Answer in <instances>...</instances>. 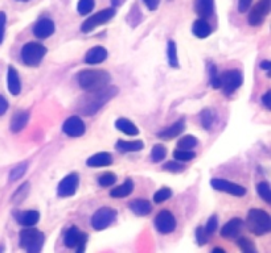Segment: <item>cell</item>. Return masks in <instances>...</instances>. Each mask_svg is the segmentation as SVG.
Listing matches in <instances>:
<instances>
[{"label":"cell","instance_id":"cell-4","mask_svg":"<svg viewBox=\"0 0 271 253\" xmlns=\"http://www.w3.org/2000/svg\"><path fill=\"white\" fill-rule=\"evenodd\" d=\"M43 232L39 229L27 228L20 232V246L24 248L27 253H40L44 245Z\"/></svg>","mask_w":271,"mask_h":253},{"label":"cell","instance_id":"cell-36","mask_svg":"<svg viewBox=\"0 0 271 253\" xmlns=\"http://www.w3.org/2000/svg\"><path fill=\"white\" fill-rule=\"evenodd\" d=\"M115 181H117V175L113 174V173H105L98 178V183L102 187H109V186L114 185Z\"/></svg>","mask_w":271,"mask_h":253},{"label":"cell","instance_id":"cell-35","mask_svg":"<svg viewBox=\"0 0 271 253\" xmlns=\"http://www.w3.org/2000/svg\"><path fill=\"white\" fill-rule=\"evenodd\" d=\"M94 8V0H79L77 10L79 15H87Z\"/></svg>","mask_w":271,"mask_h":253},{"label":"cell","instance_id":"cell-30","mask_svg":"<svg viewBox=\"0 0 271 253\" xmlns=\"http://www.w3.org/2000/svg\"><path fill=\"white\" fill-rule=\"evenodd\" d=\"M196 144L197 140L192 135H187L183 139H180V141L177 143V148L180 150H191L196 146Z\"/></svg>","mask_w":271,"mask_h":253},{"label":"cell","instance_id":"cell-48","mask_svg":"<svg viewBox=\"0 0 271 253\" xmlns=\"http://www.w3.org/2000/svg\"><path fill=\"white\" fill-rule=\"evenodd\" d=\"M86 242H87V236H85V237H83V239L81 240V242L78 244V249H77V252H75V253H85Z\"/></svg>","mask_w":271,"mask_h":253},{"label":"cell","instance_id":"cell-23","mask_svg":"<svg viewBox=\"0 0 271 253\" xmlns=\"http://www.w3.org/2000/svg\"><path fill=\"white\" fill-rule=\"evenodd\" d=\"M113 162V158L109 153L106 152H101V153H97L94 156H92L87 160V165L89 166H94V168H102V166H109Z\"/></svg>","mask_w":271,"mask_h":253},{"label":"cell","instance_id":"cell-53","mask_svg":"<svg viewBox=\"0 0 271 253\" xmlns=\"http://www.w3.org/2000/svg\"><path fill=\"white\" fill-rule=\"evenodd\" d=\"M20 2H28V0H20Z\"/></svg>","mask_w":271,"mask_h":253},{"label":"cell","instance_id":"cell-5","mask_svg":"<svg viewBox=\"0 0 271 253\" xmlns=\"http://www.w3.org/2000/svg\"><path fill=\"white\" fill-rule=\"evenodd\" d=\"M47 54V48L39 43L25 44L22 49V60L28 66H37Z\"/></svg>","mask_w":271,"mask_h":253},{"label":"cell","instance_id":"cell-51","mask_svg":"<svg viewBox=\"0 0 271 253\" xmlns=\"http://www.w3.org/2000/svg\"><path fill=\"white\" fill-rule=\"evenodd\" d=\"M212 253H226L224 249H221V248H214L213 250H212Z\"/></svg>","mask_w":271,"mask_h":253},{"label":"cell","instance_id":"cell-7","mask_svg":"<svg viewBox=\"0 0 271 253\" xmlns=\"http://www.w3.org/2000/svg\"><path fill=\"white\" fill-rule=\"evenodd\" d=\"M114 15H115L114 8H106V10H102V11L92 15V16H90L86 22H83L81 29H82V32H85V33L92 32L94 28L105 24V23L109 22L110 19H113Z\"/></svg>","mask_w":271,"mask_h":253},{"label":"cell","instance_id":"cell-1","mask_svg":"<svg viewBox=\"0 0 271 253\" xmlns=\"http://www.w3.org/2000/svg\"><path fill=\"white\" fill-rule=\"evenodd\" d=\"M110 74L105 70H83L78 74V83L86 91H98L110 83Z\"/></svg>","mask_w":271,"mask_h":253},{"label":"cell","instance_id":"cell-37","mask_svg":"<svg viewBox=\"0 0 271 253\" xmlns=\"http://www.w3.org/2000/svg\"><path fill=\"white\" fill-rule=\"evenodd\" d=\"M172 196V191L167 187H163L157 191L155 195H153V200L156 202V203H163L165 200H168Z\"/></svg>","mask_w":271,"mask_h":253},{"label":"cell","instance_id":"cell-26","mask_svg":"<svg viewBox=\"0 0 271 253\" xmlns=\"http://www.w3.org/2000/svg\"><path fill=\"white\" fill-rule=\"evenodd\" d=\"M18 221L22 225H25V227H32V225H35L37 221H39L40 219V215L37 211L35 210H31V211H27V212H23V214H19L18 215Z\"/></svg>","mask_w":271,"mask_h":253},{"label":"cell","instance_id":"cell-22","mask_svg":"<svg viewBox=\"0 0 271 253\" xmlns=\"http://www.w3.org/2000/svg\"><path fill=\"white\" fill-rule=\"evenodd\" d=\"M192 32L193 35L199 39H205L211 35L212 28L211 25L208 24L207 20H204V19H199L196 22L193 23L192 25Z\"/></svg>","mask_w":271,"mask_h":253},{"label":"cell","instance_id":"cell-8","mask_svg":"<svg viewBox=\"0 0 271 253\" xmlns=\"http://www.w3.org/2000/svg\"><path fill=\"white\" fill-rule=\"evenodd\" d=\"M221 79V87L224 90V93L226 95H230L236 91L237 89L241 87L243 82L242 74L238 70H229V72H225L224 74H221L220 77Z\"/></svg>","mask_w":271,"mask_h":253},{"label":"cell","instance_id":"cell-34","mask_svg":"<svg viewBox=\"0 0 271 253\" xmlns=\"http://www.w3.org/2000/svg\"><path fill=\"white\" fill-rule=\"evenodd\" d=\"M237 244H238L239 249L242 250V253H258L257 248H255V245L253 244V241L246 239V237H241Z\"/></svg>","mask_w":271,"mask_h":253},{"label":"cell","instance_id":"cell-12","mask_svg":"<svg viewBox=\"0 0 271 253\" xmlns=\"http://www.w3.org/2000/svg\"><path fill=\"white\" fill-rule=\"evenodd\" d=\"M62 131L65 135L70 136V137H78V136L85 133V123L79 116H71L66 119V121L62 125Z\"/></svg>","mask_w":271,"mask_h":253},{"label":"cell","instance_id":"cell-9","mask_svg":"<svg viewBox=\"0 0 271 253\" xmlns=\"http://www.w3.org/2000/svg\"><path fill=\"white\" fill-rule=\"evenodd\" d=\"M271 0H259L250 11L249 15V24L253 27H258L264 22V19L267 18L270 14Z\"/></svg>","mask_w":271,"mask_h":253},{"label":"cell","instance_id":"cell-52","mask_svg":"<svg viewBox=\"0 0 271 253\" xmlns=\"http://www.w3.org/2000/svg\"><path fill=\"white\" fill-rule=\"evenodd\" d=\"M4 252V246L0 245V253H3Z\"/></svg>","mask_w":271,"mask_h":253},{"label":"cell","instance_id":"cell-46","mask_svg":"<svg viewBox=\"0 0 271 253\" xmlns=\"http://www.w3.org/2000/svg\"><path fill=\"white\" fill-rule=\"evenodd\" d=\"M143 2H144V4L151 11H155L159 7V4H160V0H143Z\"/></svg>","mask_w":271,"mask_h":253},{"label":"cell","instance_id":"cell-2","mask_svg":"<svg viewBox=\"0 0 271 253\" xmlns=\"http://www.w3.org/2000/svg\"><path fill=\"white\" fill-rule=\"evenodd\" d=\"M117 93H118V90L115 87H105V89L98 90V91H93L89 97L86 98L79 110L85 115H93Z\"/></svg>","mask_w":271,"mask_h":253},{"label":"cell","instance_id":"cell-43","mask_svg":"<svg viewBox=\"0 0 271 253\" xmlns=\"http://www.w3.org/2000/svg\"><path fill=\"white\" fill-rule=\"evenodd\" d=\"M207 237L208 235L205 233L203 227H199V228L196 229V239L197 242H199V245H204V244L207 242Z\"/></svg>","mask_w":271,"mask_h":253},{"label":"cell","instance_id":"cell-31","mask_svg":"<svg viewBox=\"0 0 271 253\" xmlns=\"http://www.w3.org/2000/svg\"><path fill=\"white\" fill-rule=\"evenodd\" d=\"M27 168H28V164L27 162H22V164H19L18 166H15L14 169L10 173V181L14 182L16 179H20L23 175L25 174V171H27Z\"/></svg>","mask_w":271,"mask_h":253},{"label":"cell","instance_id":"cell-11","mask_svg":"<svg viewBox=\"0 0 271 253\" xmlns=\"http://www.w3.org/2000/svg\"><path fill=\"white\" fill-rule=\"evenodd\" d=\"M212 187L218 191H222V193L230 194V195L234 196H243L246 194V189L242 187V186L237 185V183H232V182L225 181V179L214 178L212 179Z\"/></svg>","mask_w":271,"mask_h":253},{"label":"cell","instance_id":"cell-32","mask_svg":"<svg viewBox=\"0 0 271 253\" xmlns=\"http://www.w3.org/2000/svg\"><path fill=\"white\" fill-rule=\"evenodd\" d=\"M257 190L259 196L264 200V202L271 203V189L267 182H260L259 185L257 186Z\"/></svg>","mask_w":271,"mask_h":253},{"label":"cell","instance_id":"cell-20","mask_svg":"<svg viewBox=\"0 0 271 253\" xmlns=\"http://www.w3.org/2000/svg\"><path fill=\"white\" fill-rule=\"evenodd\" d=\"M195 7H196V12L199 14V16L205 20L213 15L214 0H196Z\"/></svg>","mask_w":271,"mask_h":253},{"label":"cell","instance_id":"cell-10","mask_svg":"<svg viewBox=\"0 0 271 253\" xmlns=\"http://www.w3.org/2000/svg\"><path fill=\"white\" fill-rule=\"evenodd\" d=\"M155 225H156L157 231L163 233V235H168L171 232L175 231L176 228V219L172 215L171 211L163 210L159 212V215L155 219Z\"/></svg>","mask_w":271,"mask_h":253},{"label":"cell","instance_id":"cell-15","mask_svg":"<svg viewBox=\"0 0 271 253\" xmlns=\"http://www.w3.org/2000/svg\"><path fill=\"white\" fill-rule=\"evenodd\" d=\"M241 228H242V220L241 219H232L222 227L221 236L225 239H233L238 235Z\"/></svg>","mask_w":271,"mask_h":253},{"label":"cell","instance_id":"cell-6","mask_svg":"<svg viewBox=\"0 0 271 253\" xmlns=\"http://www.w3.org/2000/svg\"><path fill=\"white\" fill-rule=\"evenodd\" d=\"M115 217H117V211L113 208H109V207L100 208L92 217V227L96 231H102L114 223Z\"/></svg>","mask_w":271,"mask_h":253},{"label":"cell","instance_id":"cell-45","mask_svg":"<svg viewBox=\"0 0 271 253\" xmlns=\"http://www.w3.org/2000/svg\"><path fill=\"white\" fill-rule=\"evenodd\" d=\"M6 14L4 12H0V44L3 41L4 37V27H6Z\"/></svg>","mask_w":271,"mask_h":253},{"label":"cell","instance_id":"cell-40","mask_svg":"<svg viewBox=\"0 0 271 253\" xmlns=\"http://www.w3.org/2000/svg\"><path fill=\"white\" fill-rule=\"evenodd\" d=\"M209 74H211V83L214 89H220L221 87V79H220V75L217 74V70L214 68L213 65L209 66Z\"/></svg>","mask_w":271,"mask_h":253},{"label":"cell","instance_id":"cell-25","mask_svg":"<svg viewBox=\"0 0 271 253\" xmlns=\"http://www.w3.org/2000/svg\"><path fill=\"white\" fill-rule=\"evenodd\" d=\"M115 127H117V129H119L121 132L126 133V135L129 136H136L139 133V131L136 128V125L134 124V123H131L129 119H118V120L115 121Z\"/></svg>","mask_w":271,"mask_h":253},{"label":"cell","instance_id":"cell-50","mask_svg":"<svg viewBox=\"0 0 271 253\" xmlns=\"http://www.w3.org/2000/svg\"><path fill=\"white\" fill-rule=\"evenodd\" d=\"M260 68L266 69V70H268V69L271 68V64H270V62H268V61H263V62L260 64Z\"/></svg>","mask_w":271,"mask_h":253},{"label":"cell","instance_id":"cell-28","mask_svg":"<svg viewBox=\"0 0 271 253\" xmlns=\"http://www.w3.org/2000/svg\"><path fill=\"white\" fill-rule=\"evenodd\" d=\"M183 129H184V120H180L177 121V123H175L173 125H171L169 128L164 129L163 132L159 133V137L164 140H171L173 139V137H176V136L180 135V133L183 132Z\"/></svg>","mask_w":271,"mask_h":253},{"label":"cell","instance_id":"cell-42","mask_svg":"<svg viewBox=\"0 0 271 253\" xmlns=\"http://www.w3.org/2000/svg\"><path fill=\"white\" fill-rule=\"evenodd\" d=\"M164 169L168 171H172V173H182L184 170V166L182 164H177L176 161H171V162H167L164 165Z\"/></svg>","mask_w":271,"mask_h":253},{"label":"cell","instance_id":"cell-18","mask_svg":"<svg viewBox=\"0 0 271 253\" xmlns=\"http://www.w3.org/2000/svg\"><path fill=\"white\" fill-rule=\"evenodd\" d=\"M7 85H8V90H10V93H11L12 95H19V94H20V90H22L20 78H19L18 72H16L12 66L8 68Z\"/></svg>","mask_w":271,"mask_h":253},{"label":"cell","instance_id":"cell-49","mask_svg":"<svg viewBox=\"0 0 271 253\" xmlns=\"http://www.w3.org/2000/svg\"><path fill=\"white\" fill-rule=\"evenodd\" d=\"M271 93L270 91H267V93L264 94V97H263V103H264V106H266V108H268V110H270L271 108Z\"/></svg>","mask_w":271,"mask_h":253},{"label":"cell","instance_id":"cell-16","mask_svg":"<svg viewBox=\"0 0 271 253\" xmlns=\"http://www.w3.org/2000/svg\"><path fill=\"white\" fill-rule=\"evenodd\" d=\"M85 236H86L85 233H82L77 227H71V228L65 233L64 237L65 246H68V248L78 246V244L81 242V240H82Z\"/></svg>","mask_w":271,"mask_h":253},{"label":"cell","instance_id":"cell-41","mask_svg":"<svg viewBox=\"0 0 271 253\" xmlns=\"http://www.w3.org/2000/svg\"><path fill=\"white\" fill-rule=\"evenodd\" d=\"M201 123H203L204 128H211L212 123H213V114H212V111H203V114H201Z\"/></svg>","mask_w":271,"mask_h":253},{"label":"cell","instance_id":"cell-33","mask_svg":"<svg viewBox=\"0 0 271 253\" xmlns=\"http://www.w3.org/2000/svg\"><path fill=\"white\" fill-rule=\"evenodd\" d=\"M165 156H167V150H165L164 146L160 145V144L153 146L152 152H151V157H152L153 162H160V161L164 160Z\"/></svg>","mask_w":271,"mask_h":253},{"label":"cell","instance_id":"cell-39","mask_svg":"<svg viewBox=\"0 0 271 253\" xmlns=\"http://www.w3.org/2000/svg\"><path fill=\"white\" fill-rule=\"evenodd\" d=\"M217 225H218L217 216H216V215H213V216H211L209 219H208L207 225H205L204 231H205V233H207V235H212V233H214V232H216V229H217Z\"/></svg>","mask_w":271,"mask_h":253},{"label":"cell","instance_id":"cell-21","mask_svg":"<svg viewBox=\"0 0 271 253\" xmlns=\"http://www.w3.org/2000/svg\"><path fill=\"white\" fill-rule=\"evenodd\" d=\"M28 112H25V111H19V112H16V114L12 116L11 124H10L12 132H20L25 125H27V123H28Z\"/></svg>","mask_w":271,"mask_h":253},{"label":"cell","instance_id":"cell-13","mask_svg":"<svg viewBox=\"0 0 271 253\" xmlns=\"http://www.w3.org/2000/svg\"><path fill=\"white\" fill-rule=\"evenodd\" d=\"M78 175L74 174V173L66 175L58 185V195L62 196V198L74 195L75 191H77V187H78Z\"/></svg>","mask_w":271,"mask_h":253},{"label":"cell","instance_id":"cell-44","mask_svg":"<svg viewBox=\"0 0 271 253\" xmlns=\"http://www.w3.org/2000/svg\"><path fill=\"white\" fill-rule=\"evenodd\" d=\"M253 0H238V11L239 12H246L250 8V4H251Z\"/></svg>","mask_w":271,"mask_h":253},{"label":"cell","instance_id":"cell-29","mask_svg":"<svg viewBox=\"0 0 271 253\" xmlns=\"http://www.w3.org/2000/svg\"><path fill=\"white\" fill-rule=\"evenodd\" d=\"M168 60H169V65L172 68H178L177 48H176V43L173 40L168 43Z\"/></svg>","mask_w":271,"mask_h":253},{"label":"cell","instance_id":"cell-38","mask_svg":"<svg viewBox=\"0 0 271 253\" xmlns=\"http://www.w3.org/2000/svg\"><path fill=\"white\" fill-rule=\"evenodd\" d=\"M173 157H175L177 161H191L195 158V153L191 152V150H175L173 152Z\"/></svg>","mask_w":271,"mask_h":253},{"label":"cell","instance_id":"cell-14","mask_svg":"<svg viewBox=\"0 0 271 253\" xmlns=\"http://www.w3.org/2000/svg\"><path fill=\"white\" fill-rule=\"evenodd\" d=\"M54 23L50 20V19H40L39 22L36 23L35 27H33V33H35L36 37L39 39H47V37L52 36L54 33Z\"/></svg>","mask_w":271,"mask_h":253},{"label":"cell","instance_id":"cell-3","mask_svg":"<svg viewBox=\"0 0 271 253\" xmlns=\"http://www.w3.org/2000/svg\"><path fill=\"white\" fill-rule=\"evenodd\" d=\"M246 221L250 231L257 236L266 235L271 229V217L263 210H258V208L250 210Z\"/></svg>","mask_w":271,"mask_h":253},{"label":"cell","instance_id":"cell-19","mask_svg":"<svg viewBox=\"0 0 271 253\" xmlns=\"http://www.w3.org/2000/svg\"><path fill=\"white\" fill-rule=\"evenodd\" d=\"M106 57H107V50L105 49L104 47H94L86 53L85 61L90 65H96L106 60Z\"/></svg>","mask_w":271,"mask_h":253},{"label":"cell","instance_id":"cell-17","mask_svg":"<svg viewBox=\"0 0 271 253\" xmlns=\"http://www.w3.org/2000/svg\"><path fill=\"white\" fill-rule=\"evenodd\" d=\"M129 207L130 210H131L135 215H138V216H146V215L150 214L151 210H152L151 203L146 199L132 200V202H130Z\"/></svg>","mask_w":271,"mask_h":253},{"label":"cell","instance_id":"cell-27","mask_svg":"<svg viewBox=\"0 0 271 253\" xmlns=\"http://www.w3.org/2000/svg\"><path fill=\"white\" fill-rule=\"evenodd\" d=\"M132 190H134V183H132L131 179H127L123 185L111 190L110 196H113V198H126L132 193Z\"/></svg>","mask_w":271,"mask_h":253},{"label":"cell","instance_id":"cell-24","mask_svg":"<svg viewBox=\"0 0 271 253\" xmlns=\"http://www.w3.org/2000/svg\"><path fill=\"white\" fill-rule=\"evenodd\" d=\"M144 144L140 140H134V141H126V140H119L117 143V149L119 152L127 153V152H139L143 149Z\"/></svg>","mask_w":271,"mask_h":253},{"label":"cell","instance_id":"cell-47","mask_svg":"<svg viewBox=\"0 0 271 253\" xmlns=\"http://www.w3.org/2000/svg\"><path fill=\"white\" fill-rule=\"evenodd\" d=\"M8 110V102L6 100V98L0 95V116L6 114V111Z\"/></svg>","mask_w":271,"mask_h":253}]
</instances>
